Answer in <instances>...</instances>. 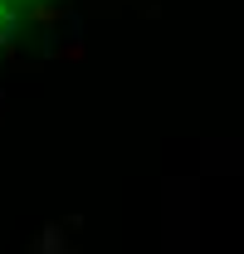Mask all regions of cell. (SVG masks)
Here are the masks:
<instances>
[{
  "label": "cell",
  "mask_w": 244,
  "mask_h": 254,
  "mask_svg": "<svg viewBox=\"0 0 244 254\" xmlns=\"http://www.w3.org/2000/svg\"><path fill=\"white\" fill-rule=\"evenodd\" d=\"M44 10H49V0H0V59L39 25Z\"/></svg>",
  "instance_id": "1"
}]
</instances>
